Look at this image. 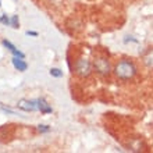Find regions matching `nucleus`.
Returning a JSON list of instances; mask_svg holds the SVG:
<instances>
[{"label": "nucleus", "instance_id": "nucleus-12", "mask_svg": "<svg viewBox=\"0 0 153 153\" xmlns=\"http://www.w3.org/2000/svg\"><path fill=\"white\" fill-rule=\"evenodd\" d=\"M18 25H20V22H18V16H13L11 17V27L13 28H18Z\"/></svg>", "mask_w": 153, "mask_h": 153}, {"label": "nucleus", "instance_id": "nucleus-9", "mask_svg": "<svg viewBox=\"0 0 153 153\" xmlns=\"http://www.w3.org/2000/svg\"><path fill=\"white\" fill-rule=\"evenodd\" d=\"M49 73H50L52 76H54V78H61V76H63V71L59 68H50Z\"/></svg>", "mask_w": 153, "mask_h": 153}, {"label": "nucleus", "instance_id": "nucleus-6", "mask_svg": "<svg viewBox=\"0 0 153 153\" xmlns=\"http://www.w3.org/2000/svg\"><path fill=\"white\" fill-rule=\"evenodd\" d=\"M13 65H14V68L21 71V73H24V71L28 70V64L24 61V59H20V57H16V56L13 59Z\"/></svg>", "mask_w": 153, "mask_h": 153}, {"label": "nucleus", "instance_id": "nucleus-7", "mask_svg": "<svg viewBox=\"0 0 153 153\" xmlns=\"http://www.w3.org/2000/svg\"><path fill=\"white\" fill-rule=\"evenodd\" d=\"M142 61H143V64H145L148 68L153 70V49H149L148 52L143 53V56H142Z\"/></svg>", "mask_w": 153, "mask_h": 153}, {"label": "nucleus", "instance_id": "nucleus-8", "mask_svg": "<svg viewBox=\"0 0 153 153\" xmlns=\"http://www.w3.org/2000/svg\"><path fill=\"white\" fill-rule=\"evenodd\" d=\"M38 110H40V113L43 114H48V113H52L53 109L50 107V105H49L48 102L45 100L43 97H40V99H38Z\"/></svg>", "mask_w": 153, "mask_h": 153}, {"label": "nucleus", "instance_id": "nucleus-11", "mask_svg": "<svg viewBox=\"0 0 153 153\" xmlns=\"http://www.w3.org/2000/svg\"><path fill=\"white\" fill-rule=\"evenodd\" d=\"M38 131H39V132H49V131H50V127L46 124H40V125H38Z\"/></svg>", "mask_w": 153, "mask_h": 153}, {"label": "nucleus", "instance_id": "nucleus-4", "mask_svg": "<svg viewBox=\"0 0 153 153\" xmlns=\"http://www.w3.org/2000/svg\"><path fill=\"white\" fill-rule=\"evenodd\" d=\"M17 106L24 111H35L38 110V102L36 100H27V99H21Z\"/></svg>", "mask_w": 153, "mask_h": 153}, {"label": "nucleus", "instance_id": "nucleus-10", "mask_svg": "<svg viewBox=\"0 0 153 153\" xmlns=\"http://www.w3.org/2000/svg\"><path fill=\"white\" fill-rule=\"evenodd\" d=\"M0 22H3L4 25H11V18H8L6 14H3L0 17Z\"/></svg>", "mask_w": 153, "mask_h": 153}, {"label": "nucleus", "instance_id": "nucleus-5", "mask_svg": "<svg viewBox=\"0 0 153 153\" xmlns=\"http://www.w3.org/2000/svg\"><path fill=\"white\" fill-rule=\"evenodd\" d=\"M3 46H4V48H7L8 50H10V52H11L16 57H20V59H25V54H24V53L20 52V50H18V49H17L16 46L11 43V42H8V40L4 39V40H3Z\"/></svg>", "mask_w": 153, "mask_h": 153}, {"label": "nucleus", "instance_id": "nucleus-3", "mask_svg": "<svg viewBox=\"0 0 153 153\" xmlns=\"http://www.w3.org/2000/svg\"><path fill=\"white\" fill-rule=\"evenodd\" d=\"M92 63L88 60V59H78L75 63V73L79 76H88L92 71Z\"/></svg>", "mask_w": 153, "mask_h": 153}, {"label": "nucleus", "instance_id": "nucleus-1", "mask_svg": "<svg viewBox=\"0 0 153 153\" xmlns=\"http://www.w3.org/2000/svg\"><path fill=\"white\" fill-rule=\"evenodd\" d=\"M114 75L121 81H128L132 79L135 74H137V67L131 60H127V59H123L114 65L113 70Z\"/></svg>", "mask_w": 153, "mask_h": 153}, {"label": "nucleus", "instance_id": "nucleus-13", "mask_svg": "<svg viewBox=\"0 0 153 153\" xmlns=\"http://www.w3.org/2000/svg\"><path fill=\"white\" fill-rule=\"evenodd\" d=\"M27 35H28V36H39V33L38 32H33V31H27Z\"/></svg>", "mask_w": 153, "mask_h": 153}, {"label": "nucleus", "instance_id": "nucleus-2", "mask_svg": "<svg viewBox=\"0 0 153 153\" xmlns=\"http://www.w3.org/2000/svg\"><path fill=\"white\" fill-rule=\"evenodd\" d=\"M92 65H93V70L100 76H109L110 73H111V65H110V61L107 57H103V56L96 57L93 60Z\"/></svg>", "mask_w": 153, "mask_h": 153}]
</instances>
